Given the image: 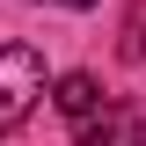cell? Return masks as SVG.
Returning a JSON list of instances; mask_svg holds the SVG:
<instances>
[{
	"instance_id": "6da1fadb",
	"label": "cell",
	"mask_w": 146,
	"mask_h": 146,
	"mask_svg": "<svg viewBox=\"0 0 146 146\" xmlns=\"http://www.w3.org/2000/svg\"><path fill=\"white\" fill-rule=\"evenodd\" d=\"M44 102V51L36 44H0V139Z\"/></svg>"
},
{
	"instance_id": "5b68a950",
	"label": "cell",
	"mask_w": 146,
	"mask_h": 146,
	"mask_svg": "<svg viewBox=\"0 0 146 146\" xmlns=\"http://www.w3.org/2000/svg\"><path fill=\"white\" fill-rule=\"evenodd\" d=\"M58 7H95V0H58Z\"/></svg>"
},
{
	"instance_id": "277c9868",
	"label": "cell",
	"mask_w": 146,
	"mask_h": 146,
	"mask_svg": "<svg viewBox=\"0 0 146 146\" xmlns=\"http://www.w3.org/2000/svg\"><path fill=\"white\" fill-rule=\"evenodd\" d=\"M124 58H146V0L131 7V22H124V44H117Z\"/></svg>"
},
{
	"instance_id": "3957f363",
	"label": "cell",
	"mask_w": 146,
	"mask_h": 146,
	"mask_svg": "<svg viewBox=\"0 0 146 146\" xmlns=\"http://www.w3.org/2000/svg\"><path fill=\"white\" fill-rule=\"evenodd\" d=\"M80 146H146V124H139V110H124V102H110L95 124H80L73 131Z\"/></svg>"
},
{
	"instance_id": "7a4b0ae2",
	"label": "cell",
	"mask_w": 146,
	"mask_h": 146,
	"mask_svg": "<svg viewBox=\"0 0 146 146\" xmlns=\"http://www.w3.org/2000/svg\"><path fill=\"white\" fill-rule=\"evenodd\" d=\"M51 102H58V117H66L73 131L80 124H95V117H102V88H95V73H58V88H51Z\"/></svg>"
}]
</instances>
